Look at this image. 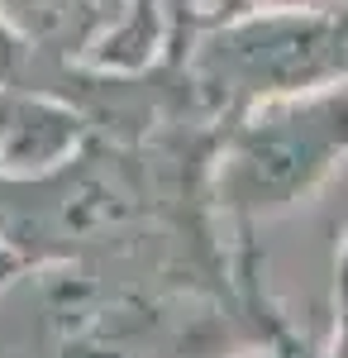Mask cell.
<instances>
[{"instance_id":"obj_2","label":"cell","mask_w":348,"mask_h":358,"mask_svg":"<svg viewBox=\"0 0 348 358\" xmlns=\"http://www.w3.org/2000/svg\"><path fill=\"white\" fill-rule=\"evenodd\" d=\"M348 158V82L263 101L234 115L210 148V206L239 224H268L320 192Z\"/></svg>"},{"instance_id":"obj_1","label":"cell","mask_w":348,"mask_h":358,"mask_svg":"<svg viewBox=\"0 0 348 358\" xmlns=\"http://www.w3.org/2000/svg\"><path fill=\"white\" fill-rule=\"evenodd\" d=\"M172 57L182 62L201 115L224 129L263 101L348 82V0L224 15L172 43Z\"/></svg>"},{"instance_id":"obj_7","label":"cell","mask_w":348,"mask_h":358,"mask_svg":"<svg viewBox=\"0 0 348 358\" xmlns=\"http://www.w3.org/2000/svg\"><path fill=\"white\" fill-rule=\"evenodd\" d=\"M258 358H315L305 344H296V339H282L277 349H268V354H258Z\"/></svg>"},{"instance_id":"obj_3","label":"cell","mask_w":348,"mask_h":358,"mask_svg":"<svg viewBox=\"0 0 348 358\" xmlns=\"http://www.w3.org/2000/svg\"><path fill=\"white\" fill-rule=\"evenodd\" d=\"M86 138H91V120L62 91L0 82V172L10 182H34L57 172L86 148Z\"/></svg>"},{"instance_id":"obj_5","label":"cell","mask_w":348,"mask_h":358,"mask_svg":"<svg viewBox=\"0 0 348 358\" xmlns=\"http://www.w3.org/2000/svg\"><path fill=\"white\" fill-rule=\"evenodd\" d=\"M263 5H344V0H167L172 15V34H167V53L172 43H182L191 29L224 20V15H243V10H263Z\"/></svg>"},{"instance_id":"obj_4","label":"cell","mask_w":348,"mask_h":358,"mask_svg":"<svg viewBox=\"0 0 348 358\" xmlns=\"http://www.w3.org/2000/svg\"><path fill=\"white\" fill-rule=\"evenodd\" d=\"M134 0H0L5 24L53 62H101Z\"/></svg>"},{"instance_id":"obj_6","label":"cell","mask_w":348,"mask_h":358,"mask_svg":"<svg viewBox=\"0 0 348 358\" xmlns=\"http://www.w3.org/2000/svg\"><path fill=\"white\" fill-rule=\"evenodd\" d=\"M24 268H29V263L20 258V253H15V248H10V244H0V287H10V282L24 273Z\"/></svg>"}]
</instances>
